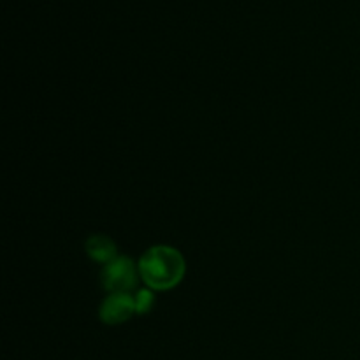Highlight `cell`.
Instances as JSON below:
<instances>
[{"mask_svg":"<svg viewBox=\"0 0 360 360\" xmlns=\"http://www.w3.org/2000/svg\"><path fill=\"white\" fill-rule=\"evenodd\" d=\"M137 269H139V278L148 288L153 292H164L181 283L186 273V262L176 248L158 245L151 246L141 257Z\"/></svg>","mask_w":360,"mask_h":360,"instance_id":"cell-1","label":"cell"},{"mask_svg":"<svg viewBox=\"0 0 360 360\" xmlns=\"http://www.w3.org/2000/svg\"><path fill=\"white\" fill-rule=\"evenodd\" d=\"M101 280L109 294H130L139 280V269L130 257H116L105 264Z\"/></svg>","mask_w":360,"mask_h":360,"instance_id":"cell-2","label":"cell"},{"mask_svg":"<svg viewBox=\"0 0 360 360\" xmlns=\"http://www.w3.org/2000/svg\"><path fill=\"white\" fill-rule=\"evenodd\" d=\"M134 313H136V302L134 295L130 294H109L98 309V316L105 326L125 323L127 320L132 319Z\"/></svg>","mask_w":360,"mask_h":360,"instance_id":"cell-3","label":"cell"},{"mask_svg":"<svg viewBox=\"0 0 360 360\" xmlns=\"http://www.w3.org/2000/svg\"><path fill=\"white\" fill-rule=\"evenodd\" d=\"M86 253L94 262L97 264H109L111 260H115L116 257V245L108 238V236L95 234L90 236L86 241Z\"/></svg>","mask_w":360,"mask_h":360,"instance_id":"cell-4","label":"cell"},{"mask_svg":"<svg viewBox=\"0 0 360 360\" xmlns=\"http://www.w3.org/2000/svg\"><path fill=\"white\" fill-rule=\"evenodd\" d=\"M134 302H136V313H144L150 311L155 304V294L151 288H141V290L136 292L134 295Z\"/></svg>","mask_w":360,"mask_h":360,"instance_id":"cell-5","label":"cell"}]
</instances>
